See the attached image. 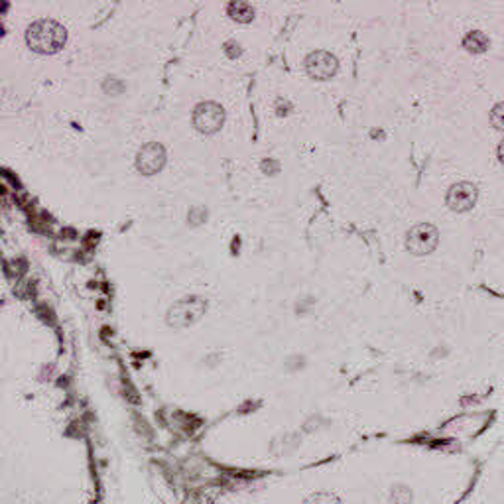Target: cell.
I'll return each instance as SVG.
<instances>
[{
	"label": "cell",
	"instance_id": "cell-1",
	"mask_svg": "<svg viewBox=\"0 0 504 504\" xmlns=\"http://www.w3.org/2000/svg\"><path fill=\"white\" fill-rule=\"evenodd\" d=\"M66 28L55 20H38L26 32L28 46L38 53H55L66 44Z\"/></svg>",
	"mask_w": 504,
	"mask_h": 504
},
{
	"label": "cell",
	"instance_id": "cell-2",
	"mask_svg": "<svg viewBox=\"0 0 504 504\" xmlns=\"http://www.w3.org/2000/svg\"><path fill=\"white\" fill-rule=\"evenodd\" d=\"M225 120V113L217 103H201L194 111V127L203 134H213L221 129Z\"/></svg>",
	"mask_w": 504,
	"mask_h": 504
},
{
	"label": "cell",
	"instance_id": "cell-3",
	"mask_svg": "<svg viewBox=\"0 0 504 504\" xmlns=\"http://www.w3.org/2000/svg\"><path fill=\"white\" fill-rule=\"evenodd\" d=\"M337 59L335 55H331L329 51H311L308 57H306V71H308L309 77L313 79H319V81H326L331 79L335 73H337Z\"/></svg>",
	"mask_w": 504,
	"mask_h": 504
},
{
	"label": "cell",
	"instance_id": "cell-4",
	"mask_svg": "<svg viewBox=\"0 0 504 504\" xmlns=\"http://www.w3.org/2000/svg\"><path fill=\"white\" fill-rule=\"evenodd\" d=\"M163 163H165V152H163V148L160 146V144H156V142H150V144H146V146L138 152L136 165H138V170H140L142 174H146V176L158 174V172L163 168Z\"/></svg>",
	"mask_w": 504,
	"mask_h": 504
},
{
	"label": "cell",
	"instance_id": "cell-5",
	"mask_svg": "<svg viewBox=\"0 0 504 504\" xmlns=\"http://www.w3.org/2000/svg\"><path fill=\"white\" fill-rule=\"evenodd\" d=\"M477 199V187L473 183L467 181H461L453 185L447 194V205L453 209V211H467L471 209L473 203Z\"/></svg>",
	"mask_w": 504,
	"mask_h": 504
},
{
	"label": "cell",
	"instance_id": "cell-6",
	"mask_svg": "<svg viewBox=\"0 0 504 504\" xmlns=\"http://www.w3.org/2000/svg\"><path fill=\"white\" fill-rule=\"evenodd\" d=\"M436 241H438V230L432 225H420L408 235V246L418 254L432 250L436 246Z\"/></svg>",
	"mask_w": 504,
	"mask_h": 504
},
{
	"label": "cell",
	"instance_id": "cell-7",
	"mask_svg": "<svg viewBox=\"0 0 504 504\" xmlns=\"http://www.w3.org/2000/svg\"><path fill=\"white\" fill-rule=\"evenodd\" d=\"M227 14L233 20L246 24V22H250L254 18V10H252V6L246 0H230L227 6Z\"/></svg>",
	"mask_w": 504,
	"mask_h": 504
},
{
	"label": "cell",
	"instance_id": "cell-8",
	"mask_svg": "<svg viewBox=\"0 0 504 504\" xmlns=\"http://www.w3.org/2000/svg\"><path fill=\"white\" fill-rule=\"evenodd\" d=\"M488 46H490L488 36L479 32V30H473V32H469L463 38V48L471 51V53H483V51H487Z\"/></svg>",
	"mask_w": 504,
	"mask_h": 504
},
{
	"label": "cell",
	"instance_id": "cell-9",
	"mask_svg": "<svg viewBox=\"0 0 504 504\" xmlns=\"http://www.w3.org/2000/svg\"><path fill=\"white\" fill-rule=\"evenodd\" d=\"M490 122L496 131H504V103H499L492 113H490Z\"/></svg>",
	"mask_w": 504,
	"mask_h": 504
},
{
	"label": "cell",
	"instance_id": "cell-10",
	"mask_svg": "<svg viewBox=\"0 0 504 504\" xmlns=\"http://www.w3.org/2000/svg\"><path fill=\"white\" fill-rule=\"evenodd\" d=\"M499 158H501V162L504 163V140H503V144L499 146Z\"/></svg>",
	"mask_w": 504,
	"mask_h": 504
}]
</instances>
